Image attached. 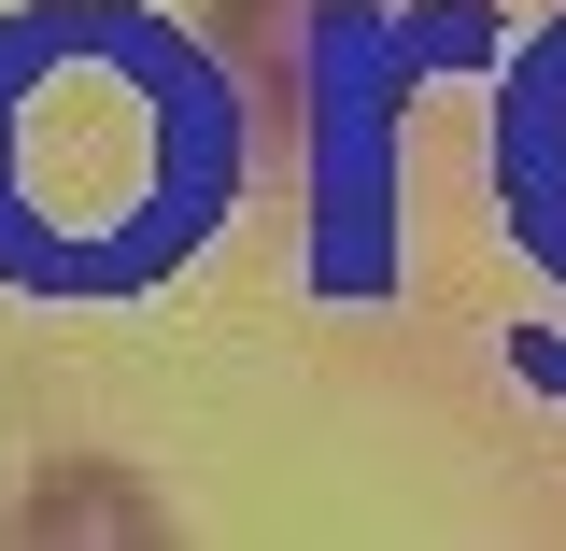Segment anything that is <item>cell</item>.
<instances>
[{
  "mask_svg": "<svg viewBox=\"0 0 566 551\" xmlns=\"http://www.w3.org/2000/svg\"><path fill=\"white\" fill-rule=\"evenodd\" d=\"M199 212V85L99 14L0 29V283H114Z\"/></svg>",
  "mask_w": 566,
  "mask_h": 551,
  "instance_id": "obj_1",
  "label": "cell"
}]
</instances>
